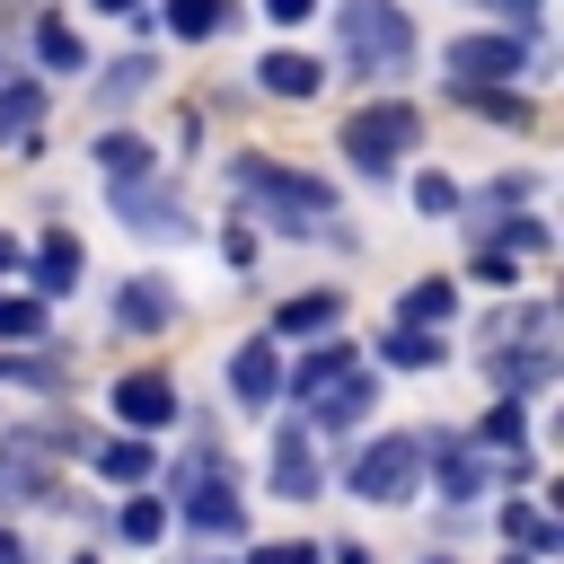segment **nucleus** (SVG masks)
<instances>
[{"mask_svg": "<svg viewBox=\"0 0 564 564\" xmlns=\"http://www.w3.org/2000/svg\"><path fill=\"white\" fill-rule=\"evenodd\" d=\"M97 9H115V18H132V9H141V0H97Z\"/></svg>", "mask_w": 564, "mask_h": 564, "instance_id": "36", "label": "nucleus"}, {"mask_svg": "<svg viewBox=\"0 0 564 564\" xmlns=\"http://www.w3.org/2000/svg\"><path fill=\"white\" fill-rule=\"evenodd\" d=\"M115 414H123L132 432H159V423H176V388H167L159 370H123V379H115Z\"/></svg>", "mask_w": 564, "mask_h": 564, "instance_id": "7", "label": "nucleus"}, {"mask_svg": "<svg viewBox=\"0 0 564 564\" xmlns=\"http://www.w3.org/2000/svg\"><path fill=\"white\" fill-rule=\"evenodd\" d=\"M485 18H502V26H538V0H476Z\"/></svg>", "mask_w": 564, "mask_h": 564, "instance_id": "32", "label": "nucleus"}, {"mask_svg": "<svg viewBox=\"0 0 564 564\" xmlns=\"http://www.w3.org/2000/svg\"><path fill=\"white\" fill-rule=\"evenodd\" d=\"M414 449H423V467L441 476V494H449V502H476V494L494 485V458H476L458 432H414Z\"/></svg>", "mask_w": 564, "mask_h": 564, "instance_id": "5", "label": "nucleus"}, {"mask_svg": "<svg viewBox=\"0 0 564 564\" xmlns=\"http://www.w3.org/2000/svg\"><path fill=\"white\" fill-rule=\"evenodd\" d=\"M308 9H317V0H264V18H273V26H291V18H308Z\"/></svg>", "mask_w": 564, "mask_h": 564, "instance_id": "34", "label": "nucleus"}, {"mask_svg": "<svg viewBox=\"0 0 564 564\" xmlns=\"http://www.w3.org/2000/svg\"><path fill=\"white\" fill-rule=\"evenodd\" d=\"M0 335H44V300H0Z\"/></svg>", "mask_w": 564, "mask_h": 564, "instance_id": "31", "label": "nucleus"}, {"mask_svg": "<svg viewBox=\"0 0 564 564\" xmlns=\"http://www.w3.org/2000/svg\"><path fill=\"white\" fill-rule=\"evenodd\" d=\"M449 203H458V185L423 167V176H414V212H423V220H449Z\"/></svg>", "mask_w": 564, "mask_h": 564, "instance_id": "28", "label": "nucleus"}, {"mask_svg": "<svg viewBox=\"0 0 564 564\" xmlns=\"http://www.w3.org/2000/svg\"><path fill=\"white\" fill-rule=\"evenodd\" d=\"M159 529H167V511H159L150 494H132V502H123V538H132V546H150Z\"/></svg>", "mask_w": 564, "mask_h": 564, "instance_id": "30", "label": "nucleus"}, {"mask_svg": "<svg viewBox=\"0 0 564 564\" xmlns=\"http://www.w3.org/2000/svg\"><path fill=\"white\" fill-rule=\"evenodd\" d=\"M511 564H529V555H511Z\"/></svg>", "mask_w": 564, "mask_h": 564, "instance_id": "39", "label": "nucleus"}, {"mask_svg": "<svg viewBox=\"0 0 564 564\" xmlns=\"http://www.w3.org/2000/svg\"><path fill=\"white\" fill-rule=\"evenodd\" d=\"M405 326H432V335H441V326H449V282H414V291H405Z\"/></svg>", "mask_w": 564, "mask_h": 564, "instance_id": "25", "label": "nucleus"}, {"mask_svg": "<svg viewBox=\"0 0 564 564\" xmlns=\"http://www.w3.org/2000/svg\"><path fill=\"white\" fill-rule=\"evenodd\" d=\"M520 432H529V414H520V397H502L494 414H485V449L502 441V449H520Z\"/></svg>", "mask_w": 564, "mask_h": 564, "instance_id": "29", "label": "nucleus"}, {"mask_svg": "<svg viewBox=\"0 0 564 564\" xmlns=\"http://www.w3.org/2000/svg\"><path fill=\"white\" fill-rule=\"evenodd\" d=\"M308 405H317V423H326V432H344V423H361V414H370V379H361V370H344V379H335V388H317Z\"/></svg>", "mask_w": 564, "mask_h": 564, "instance_id": "13", "label": "nucleus"}, {"mask_svg": "<svg viewBox=\"0 0 564 564\" xmlns=\"http://www.w3.org/2000/svg\"><path fill=\"white\" fill-rule=\"evenodd\" d=\"M449 70H458L467 88L511 79V70H520V44H511V35H458V44H449Z\"/></svg>", "mask_w": 564, "mask_h": 564, "instance_id": "8", "label": "nucleus"}, {"mask_svg": "<svg viewBox=\"0 0 564 564\" xmlns=\"http://www.w3.org/2000/svg\"><path fill=\"white\" fill-rule=\"evenodd\" d=\"M264 476H273V494H282V502H317V458H308V432H300V423H282V441H273V467H264Z\"/></svg>", "mask_w": 564, "mask_h": 564, "instance_id": "9", "label": "nucleus"}, {"mask_svg": "<svg viewBox=\"0 0 564 564\" xmlns=\"http://www.w3.org/2000/svg\"><path fill=\"white\" fill-rule=\"evenodd\" d=\"M335 317H344V291H308V300H282L273 335H317V326H335Z\"/></svg>", "mask_w": 564, "mask_h": 564, "instance_id": "17", "label": "nucleus"}, {"mask_svg": "<svg viewBox=\"0 0 564 564\" xmlns=\"http://www.w3.org/2000/svg\"><path fill=\"white\" fill-rule=\"evenodd\" d=\"M379 352H388V370H432V361H441V335H432V326H397Z\"/></svg>", "mask_w": 564, "mask_h": 564, "instance_id": "21", "label": "nucleus"}, {"mask_svg": "<svg viewBox=\"0 0 564 564\" xmlns=\"http://www.w3.org/2000/svg\"><path fill=\"white\" fill-rule=\"evenodd\" d=\"M185 529H203V538H238V529H247V511H238V494L220 485V467L194 476V494H185Z\"/></svg>", "mask_w": 564, "mask_h": 564, "instance_id": "10", "label": "nucleus"}, {"mask_svg": "<svg viewBox=\"0 0 564 564\" xmlns=\"http://www.w3.org/2000/svg\"><path fill=\"white\" fill-rule=\"evenodd\" d=\"M256 79H264V97H317V62L308 53H264Z\"/></svg>", "mask_w": 564, "mask_h": 564, "instance_id": "15", "label": "nucleus"}, {"mask_svg": "<svg viewBox=\"0 0 564 564\" xmlns=\"http://www.w3.org/2000/svg\"><path fill=\"white\" fill-rule=\"evenodd\" d=\"M256 564H326V555H317V546H264Z\"/></svg>", "mask_w": 564, "mask_h": 564, "instance_id": "33", "label": "nucleus"}, {"mask_svg": "<svg viewBox=\"0 0 564 564\" xmlns=\"http://www.w3.org/2000/svg\"><path fill=\"white\" fill-rule=\"evenodd\" d=\"M423 564H441V555H423Z\"/></svg>", "mask_w": 564, "mask_h": 564, "instance_id": "38", "label": "nucleus"}, {"mask_svg": "<svg viewBox=\"0 0 564 564\" xmlns=\"http://www.w3.org/2000/svg\"><path fill=\"white\" fill-rule=\"evenodd\" d=\"M229 397H238V405H273V397H282L273 344H238V352H229Z\"/></svg>", "mask_w": 564, "mask_h": 564, "instance_id": "11", "label": "nucleus"}, {"mask_svg": "<svg viewBox=\"0 0 564 564\" xmlns=\"http://www.w3.org/2000/svg\"><path fill=\"white\" fill-rule=\"evenodd\" d=\"M115 317H123V326H167V317H176V300H167V282H150V273H141V282L115 300Z\"/></svg>", "mask_w": 564, "mask_h": 564, "instance_id": "18", "label": "nucleus"}, {"mask_svg": "<svg viewBox=\"0 0 564 564\" xmlns=\"http://www.w3.org/2000/svg\"><path fill=\"white\" fill-rule=\"evenodd\" d=\"M485 379H502L511 397H529V388H546V379H555V361H546L538 344H520V352H502V361L485 352Z\"/></svg>", "mask_w": 564, "mask_h": 564, "instance_id": "16", "label": "nucleus"}, {"mask_svg": "<svg viewBox=\"0 0 564 564\" xmlns=\"http://www.w3.org/2000/svg\"><path fill=\"white\" fill-rule=\"evenodd\" d=\"M97 167L123 185V176H150V141H132V132H106L97 141Z\"/></svg>", "mask_w": 564, "mask_h": 564, "instance_id": "24", "label": "nucleus"}, {"mask_svg": "<svg viewBox=\"0 0 564 564\" xmlns=\"http://www.w3.org/2000/svg\"><path fill=\"white\" fill-rule=\"evenodd\" d=\"M35 53H44V70H88V44H79L62 18H44V26H35Z\"/></svg>", "mask_w": 564, "mask_h": 564, "instance_id": "23", "label": "nucleus"}, {"mask_svg": "<svg viewBox=\"0 0 564 564\" xmlns=\"http://www.w3.org/2000/svg\"><path fill=\"white\" fill-rule=\"evenodd\" d=\"M167 26H176L185 44H203V35H229V0H167Z\"/></svg>", "mask_w": 564, "mask_h": 564, "instance_id": "19", "label": "nucleus"}, {"mask_svg": "<svg viewBox=\"0 0 564 564\" xmlns=\"http://www.w3.org/2000/svg\"><path fill=\"white\" fill-rule=\"evenodd\" d=\"M335 35H344L352 79H397V70H405V53H414V18H405L397 0H344Z\"/></svg>", "mask_w": 564, "mask_h": 564, "instance_id": "1", "label": "nucleus"}, {"mask_svg": "<svg viewBox=\"0 0 564 564\" xmlns=\"http://www.w3.org/2000/svg\"><path fill=\"white\" fill-rule=\"evenodd\" d=\"M9 264H18V247H9V238H0V273H9Z\"/></svg>", "mask_w": 564, "mask_h": 564, "instance_id": "37", "label": "nucleus"}, {"mask_svg": "<svg viewBox=\"0 0 564 564\" xmlns=\"http://www.w3.org/2000/svg\"><path fill=\"white\" fill-rule=\"evenodd\" d=\"M35 300H62V291H79V238L70 229H44V247H35Z\"/></svg>", "mask_w": 564, "mask_h": 564, "instance_id": "12", "label": "nucleus"}, {"mask_svg": "<svg viewBox=\"0 0 564 564\" xmlns=\"http://www.w3.org/2000/svg\"><path fill=\"white\" fill-rule=\"evenodd\" d=\"M0 564H26V546H18V538H9V529H0Z\"/></svg>", "mask_w": 564, "mask_h": 564, "instance_id": "35", "label": "nucleus"}, {"mask_svg": "<svg viewBox=\"0 0 564 564\" xmlns=\"http://www.w3.org/2000/svg\"><path fill=\"white\" fill-rule=\"evenodd\" d=\"M44 123V88L35 79H9L0 88V141H18V132H35Z\"/></svg>", "mask_w": 564, "mask_h": 564, "instance_id": "20", "label": "nucleus"}, {"mask_svg": "<svg viewBox=\"0 0 564 564\" xmlns=\"http://www.w3.org/2000/svg\"><path fill=\"white\" fill-rule=\"evenodd\" d=\"M97 467H106L115 485H141V476H150V441H106V449H97Z\"/></svg>", "mask_w": 564, "mask_h": 564, "instance_id": "26", "label": "nucleus"}, {"mask_svg": "<svg viewBox=\"0 0 564 564\" xmlns=\"http://www.w3.org/2000/svg\"><path fill=\"white\" fill-rule=\"evenodd\" d=\"M414 467H423L414 432H379V441H361V449L344 458V485H352L361 502H405V494H414Z\"/></svg>", "mask_w": 564, "mask_h": 564, "instance_id": "3", "label": "nucleus"}, {"mask_svg": "<svg viewBox=\"0 0 564 564\" xmlns=\"http://www.w3.org/2000/svg\"><path fill=\"white\" fill-rule=\"evenodd\" d=\"M0 502H44V458H35V441H9V449H0Z\"/></svg>", "mask_w": 564, "mask_h": 564, "instance_id": "14", "label": "nucleus"}, {"mask_svg": "<svg viewBox=\"0 0 564 564\" xmlns=\"http://www.w3.org/2000/svg\"><path fill=\"white\" fill-rule=\"evenodd\" d=\"M344 370H352V352H344V344H317V352L291 370V397H317V388H335Z\"/></svg>", "mask_w": 564, "mask_h": 564, "instance_id": "22", "label": "nucleus"}, {"mask_svg": "<svg viewBox=\"0 0 564 564\" xmlns=\"http://www.w3.org/2000/svg\"><path fill=\"white\" fill-rule=\"evenodd\" d=\"M405 141H423V115H414L405 97H379V106H361V115L344 123V159H352V176H397Z\"/></svg>", "mask_w": 564, "mask_h": 564, "instance_id": "2", "label": "nucleus"}, {"mask_svg": "<svg viewBox=\"0 0 564 564\" xmlns=\"http://www.w3.org/2000/svg\"><path fill=\"white\" fill-rule=\"evenodd\" d=\"M115 212H123V229H150V238H185V229H194V220L176 212V194H159V185H141V176L115 185Z\"/></svg>", "mask_w": 564, "mask_h": 564, "instance_id": "6", "label": "nucleus"}, {"mask_svg": "<svg viewBox=\"0 0 564 564\" xmlns=\"http://www.w3.org/2000/svg\"><path fill=\"white\" fill-rule=\"evenodd\" d=\"M150 70H159L150 53H123V62H115V79H106V106H123L132 88H150Z\"/></svg>", "mask_w": 564, "mask_h": 564, "instance_id": "27", "label": "nucleus"}, {"mask_svg": "<svg viewBox=\"0 0 564 564\" xmlns=\"http://www.w3.org/2000/svg\"><path fill=\"white\" fill-rule=\"evenodd\" d=\"M238 185H247V194H264V220H282V229H317V212H335V194H326L317 176L273 167V159H247V167H238Z\"/></svg>", "mask_w": 564, "mask_h": 564, "instance_id": "4", "label": "nucleus"}]
</instances>
